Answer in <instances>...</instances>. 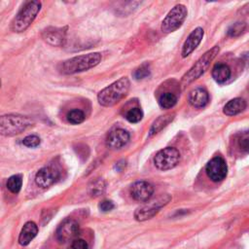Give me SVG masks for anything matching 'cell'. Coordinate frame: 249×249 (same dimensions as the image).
<instances>
[{
    "instance_id": "18",
    "label": "cell",
    "mask_w": 249,
    "mask_h": 249,
    "mask_svg": "<svg viewBox=\"0 0 249 249\" xmlns=\"http://www.w3.org/2000/svg\"><path fill=\"white\" fill-rule=\"evenodd\" d=\"M245 108H246V102L243 99L236 98L228 102V103L224 106L223 112L227 116H234L244 111Z\"/></svg>"
},
{
    "instance_id": "26",
    "label": "cell",
    "mask_w": 249,
    "mask_h": 249,
    "mask_svg": "<svg viewBox=\"0 0 249 249\" xmlns=\"http://www.w3.org/2000/svg\"><path fill=\"white\" fill-rule=\"evenodd\" d=\"M67 121L72 125H79L85 121V113L80 109H72L67 114Z\"/></svg>"
},
{
    "instance_id": "30",
    "label": "cell",
    "mask_w": 249,
    "mask_h": 249,
    "mask_svg": "<svg viewBox=\"0 0 249 249\" xmlns=\"http://www.w3.org/2000/svg\"><path fill=\"white\" fill-rule=\"evenodd\" d=\"M88 243L86 240L82 238H76L74 241H72L71 244V249H88Z\"/></svg>"
},
{
    "instance_id": "13",
    "label": "cell",
    "mask_w": 249,
    "mask_h": 249,
    "mask_svg": "<svg viewBox=\"0 0 249 249\" xmlns=\"http://www.w3.org/2000/svg\"><path fill=\"white\" fill-rule=\"evenodd\" d=\"M204 35H205V30L202 28H197L189 34V36L187 37L182 47V52H181L182 58H187L197 49V47L201 44L204 38Z\"/></svg>"
},
{
    "instance_id": "7",
    "label": "cell",
    "mask_w": 249,
    "mask_h": 249,
    "mask_svg": "<svg viewBox=\"0 0 249 249\" xmlns=\"http://www.w3.org/2000/svg\"><path fill=\"white\" fill-rule=\"evenodd\" d=\"M187 8L182 4L176 5L167 15L161 23V31L163 33H172L177 30L184 23L187 17Z\"/></svg>"
},
{
    "instance_id": "22",
    "label": "cell",
    "mask_w": 249,
    "mask_h": 249,
    "mask_svg": "<svg viewBox=\"0 0 249 249\" xmlns=\"http://www.w3.org/2000/svg\"><path fill=\"white\" fill-rule=\"evenodd\" d=\"M249 29V26L245 22H236L233 24L229 29H228V35L231 37H237L245 32H247Z\"/></svg>"
},
{
    "instance_id": "31",
    "label": "cell",
    "mask_w": 249,
    "mask_h": 249,
    "mask_svg": "<svg viewBox=\"0 0 249 249\" xmlns=\"http://www.w3.org/2000/svg\"><path fill=\"white\" fill-rule=\"evenodd\" d=\"M99 207L100 209L103 211V212H108V211H111L115 205L113 204V202L111 201H108V200H105V201H103L100 205H99Z\"/></svg>"
},
{
    "instance_id": "14",
    "label": "cell",
    "mask_w": 249,
    "mask_h": 249,
    "mask_svg": "<svg viewBox=\"0 0 249 249\" xmlns=\"http://www.w3.org/2000/svg\"><path fill=\"white\" fill-rule=\"evenodd\" d=\"M130 141V133L123 129H116L109 132L106 145L110 149H120L128 144Z\"/></svg>"
},
{
    "instance_id": "23",
    "label": "cell",
    "mask_w": 249,
    "mask_h": 249,
    "mask_svg": "<svg viewBox=\"0 0 249 249\" xmlns=\"http://www.w3.org/2000/svg\"><path fill=\"white\" fill-rule=\"evenodd\" d=\"M88 191L91 197H94V198L100 197L105 191V182L103 181V179L98 178L93 182H91V184L89 185Z\"/></svg>"
},
{
    "instance_id": "29",
    "label": "cell",
    "mask_w": 249,
    "mask_h": 249,
    "mask_svg": "<svg viewBox=\"0 0 249 249\" xmlns=\"http://www.w3.org/2000/svg\"><path fill=\"white\" fill-rule=\"evenodd\" d=\"M40 138L37 135H29L23 140V144L29 148H34L39 146L40 144Z\"/></svg>"
},
{
    "instance_id": "28",
    "label": "cell",
    "mask_w": 249,
    "mask_h": 249,
    "mask_svg": "<svg viewBox=\"0 0 249 249\" xmlns=\"http://www.w3.org/2000/svg\"><path fill=\"white\" fill-rule=\"evenodd\" d=\"M151 74L150 65L148 63H143L138 68H136L133 72V77L135 80H142L149 77Z\"/></svg>"
},
{
    "instance_id": "3",
    "label": "cell",
    "mask_w": 249,
    "mask_h": 249,
    "mask_svg": "<svg viewBox=\"0 0 249 249\" xmlns=\"http://www.w3.org/2000/svg\"><path fill=\"white\" fill-rule=\"evenodd\" d=\"M219 46H214L212 49L208 50L205 55H203V57L200 58V59L189 69V71L184 74L181 79V86L185 87L204 75L210 66L212 60L219 54Z\"/></svg>"
},
{
    "instance_id": "17",
    "label": "cell",
    "mask_w": 249,
    "mask_h": 249,
    "mask_svg": "<svg viewBox=\"0 0 249 249\" xmlns=\"http://www.w3.org/2000/svg\"><path fill=\"white\" fill-rule=\"evenodd\" d=\"M38 234V227L34 222H28L23 227L20 236H19V243L23 246H26L30 243V241L37 235Z\"/></svg>"
},
{
    "instance_id": "32",
    "label": "cell",
    "mask_w": 249,
    "mask_h": 249,
    "mask_svg": "<svg viewBox=\"0 0 249 249\" xmlns=\"http://www.w3.org/2000/svg\"><path fill=\"white\" fill-rule=\"evenodd\" d=\"M239 12L241 13V15H249V3L243 6Z\"/></svg>"
},
{
    "instance_id": "8",
    "label": "cell",
    "mask_w": 249,
    "mask_h": 249,
    "mask_svg": "<svg viewBox=\"0 0 249 249\" xmlns=\"http://www.w3.org/2000/svg\"><path fill=\"white\" fill-rule=\"evenodd\" d=\"M205 173L208 178L213 182H220L225 179L228 174V167L225 160L221 157H215L210 160L205 167Z\"/></svg>"
},
{
    "instance_id": "15",
    "label": "cell",
    "mask_w": 249,
    "mask_h": 249,
    "mask_svg": "<svg viewBox=\"0 0 249 249\" xmlns=\"http://www.w3.org/2000/svg\"><path fill=\"white\" fill-rule=\"evenodd\" d=\"M44 40L53 46H61L65 40V31L62 29L48 28L42 34Z\"/></svg>"
},
{
    "instance_id": "5",
    "label": "cell",
    "mask_w": 249,
    "mask_h": 249,
    "mask_svg": "<svg viewBox=\"0 0 249 249\" xmlns=\"http://www.w3.org/2000/svg\"><path fill=\"white\" fill-rule=\"evenodd\" d=\"M32 125V121L22 115L8 114L0 118V132L5 136H14L25 132Z\"/></svg>"
},
{
    "instance_id": "19",
    "label": "cell",
    "mask_w": 249,
    "mask_h": 249,
    "mask_svg": "<svg viewBox=\"0 0 249 249\" xmlns=\"http://www.w3.org/2000/svg\"><path fill=\"white\" fill-rule=\"evenodd\" d=\"M211 74L217 83L222 84V83H225L231 77V69L227 64L218 62L214 65Z\"/></svg>"
},
{
    "instance_id": "21",
    "label": "cell",
    "mask_w": 249,
    "mask_h": 249,
    "mask_svg": "<svg viewBox=\"0 0 249 249\" xmlns=\"http://www.w3.org/2000/svg\"><path fill=\"white\" fill-rule=\"evenodd\" d=\"M177 103V98L173 93H163L159 98V104L163 109L173 108Z\"/></svg>"
},
{
    "instance_id": "2",
    "label": "cell",
    "mask_w": 249,
    "mask_h": 249,
    "mask_svg": "<svg viewBox=\"0 0 249 249\" xmlns=\"http://www.w3.org/2000/svg\"><path fill=\"white\" fill-rule=\"evenodd\" d=\"M102 60V55L100 53H91L82 55L70 59L65 60L62 63L61 71L64 74H75L83 71H87L97 66Z\"/></svg>"
},
{
    "instance_id": "27",
    "label": "cell",
    "mask_w": 249,
    "mask_h": 249,
    "mask_svg": "<svg viewBox=\"0 0 249 249\" xmlns=\"http://www.w3.org/2000/svg\"><path fill=\"white\" fill-rule=\"evenodd\" d=\"M125 118L130 122V123H132V124H135V123H138L142 120L143 118V111L141 110V108L139 107H133L132 109H130L126 115H125Z\"/></svg>"
},
{
    "instance_id": "10",
    "label": "cell",
    "mask_w": 249,
    "mask_h": 249,
    "mask_svg": "<svg viewBox=\"0 0 249 249\" xmlns=\"http://www.w3.org/2000/svg\"><path fill=\"white\" fill-rule=\"evenodd\" d=\"M59 178V172L53 167H45L38 171L35 176L37 186L46 189L54 185Z\"/></svg>"
},
{
    "instance_id": "11",
    "label": "cell",
    "mask_w": 249,
    "mask_h": 249,
    "mask_svg": "<svg viewBox=\"0 0 249 249\" xmlns=\"http://www.w3.org/2000/svg\"><path fill=\"white\" fill-rule=\"evenodd\" d=\"M154 194V187L147 181H136L131 187V195L137 202H148Z\"/></svg>"
},
{
    "instance_id": "4",
    "label": "cell",
    "mask_w": 249,
    "mask_h": 249,
    "mask_svg": "<svg viewBox=\"0 0 249 249\" xmlns=\"http://www.w3.org/2000/svg\"><path fill=\"white\" fill-rule=\"evenodd\" d=\"M40 1H29L20 10L12 23V30L15 32L26 31L33 23L41 10Z\"/></svg>"
},
{
    "instance_id": "12",
    "label": "cell",
    "mask_w": 249,
    "mask_h": 249,
    "mask_svg": "<svg viewBox=\"0 0 249 249\" xmlns=\"http://www.w3.org/2000/svg\"><path fill=\"white\" fill-rule=\"evenodd\" d=\"M171 201V197L167 200L161 199L157 203H154L152 205H145L143 207H140L138 209H136V211L134 212V218L137 221H146L149 220L151 218H153L159 211L160 209L167 205L169 202Z\"/></svg>"
},
{
    "instance_id": "9",
    "label": "cell",
    "mask_w": 249,
    "mask_h": 249,
    "mask_svg": "<svg viewBox=\"0 0 249 249\" xmlns=\"http://www.w3.org/2000/svg\"><path fill=\"white\" fill-rule=\"evenodd\" d=\"M80 234V226L73 219L64 220L57 230V238L60 243L74 241Z\"/></svg>"
},
{
    "instance_id": "6",
    "label": "cell",
    "mask_w": 249,
    "mask_h": 249,
    "mask_svg": "<svg viewBox=\"0 0 249 249\" xmlns=\"http://www.w3.org/2000/svg\"><path fill=\"white\" fill-rule=\"evenodd\" d=\"M181 155L180 152L174 147H167L162 150H160L155 158L154 163L156 167L161 171H169L180 162Z\"/></svg>"
},
{
    "instance_id": "25",
    "label": "cell",
    "mask_w": 249,
    "mask_h": 249,
    "mask_svg": "<svg viewBox=\"0 0 249 249\" xmlns=\"http://www.w3.org/2000/svg\"><path fill=\"white\" fill-rule=\"evenodd\" d=\"M22 185H23V179L21 176H11L7 180V184H6L8 190L13 194H18L22 189Z\"/></svg>"
},
{
    "instance_id": "16",
    "label": "cell",
    "mask_w": 249,
    "mask_h": 249,
    "mask_svg": "<svg viewBox=\"0 0 249 249\" xmlns=\"http://www.w3.org/2000/svg\"><path fill=\"white\" fill-rule=\"evenodd\" d=\"M189 103L196 108H204L209 102V95L206 90L203 88H196L189 94Z\"/></svg>"
},
{
    "instance_id": "20",
    "label": "cell",
    "mask_w": 249,
    "mask_h": 249,
    "mask_svg": "<svg viewBox=\"0 0 249 249\" xmlns=\"http://www.w3.org/2000/svg\"><path fill=\"white\" fill-rule=\"evenodd\" d=\"M175 114H167L159 117L152 125L151 129H150V133L149 135L152 136L154 134H157L158 132H160L163 128L167 127L170 123L173 122V120L175 119Z\"/></svg>"
},
{
    "instance_id": "1",
    "label": "cell",
    "mask_w": 249,
    "mask_h": 249,
    "mask_svg": "<svg viewBox=\"0 0 249 249\" xmlns=\"http://www.w3.org/2000/svg\"><path fill=\"white\" fill-rule=\"evenodd\" d=\"M131 87V82L127 77H123L113 84L103 89L98 96L99 103L104 107H111L125 98Z\"/></svg>"
},
{
    "instance_id": "24",
    "label": "cell",
    "mask_w": 249,
    "mask_h": 249,
    "mask_svg": "<svg viewBox=\"0 0 249 249\" xmlns=\"http://www.w3.org/2000/svg\"><path fill=\"white\" fill-rule=\"evenodd\" d=\"M235 143L241 153H249V131L239 133L236 136Z\"/></svg>"
}]
</instances>
